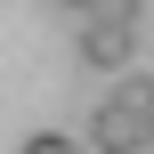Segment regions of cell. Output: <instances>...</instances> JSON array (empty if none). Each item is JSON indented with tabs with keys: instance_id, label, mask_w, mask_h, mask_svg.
Returning a JSON list of instances; mask_svg holds the SVG:
<instances>
[{
	"instance_id": "6da1fadb",
	"label": "cell",
	"mask_w": 154,
	"mask_h": 154,
	"mask_svg": "<svg viewBox=\"0 0 154 154\" xmlns=\"http://www.w3.org/2000/svg\"><path fill=\"white\" fill-rule=\"evenodd\" d=\"M146 89L154 81H122L97 114H89V154H154V130H146Z\"/></svg>"
},
{
	"instance_id": "7a4b0ae2",
	"label": "cell",
	"mask_w": 154,
	"mask_h": 154,
	"mask_svg": "<svg viewBox=\"0 0 154 154\" xmlns=\"http://www.w3.org/2000/svg\"><path fill=\"white\" fill-rule=\"evenodd\" d=\"M130 57H138V24L130 16H89L81 24V65L89 73H130Z\"/></svg>"
},
{
	"instance_id": "3957f363",
	"label": "cell",
	"mask_w": 154,
	"mask_h": 154,
	"mask_svg": "<svg viewBox=\"0 0 154 154\" xmlns=\"http://www.w3.org/2000/svg\"><path fill=\"white\" fill-rule=\"evenodd\" d=\"M16 154H89V146H73L65 130H32V138H24V146H16Z\"/></svg>"
},
{
	"instance_id": "277c9868",
	"label": "cell",
	"mask_w": 154,
	"mask_h": 154,
	"mask_svg": "<svg viewBox=\"0 0 154 154\" xmlns=\"http://www.w3.org/2000/svg\"><path fill=\"white\" fill-rule=\"evenodd\" d=\"M106 16H130V24H138V16H146V0H106Z\"/></svg>"
},
{
	"instance_id": "5b68a950",
	"label": "cell",
	"mask_w": 154,
	"mask_h": 154,
	"mask_svg": "<svg viewBox=\"0 0 154 154\" xmlns=\"http://www.w3.org/2000/svg\"><path fill=\"white\" fill-rule=\"evenodd\" d=\"M65 16H106V0H57Z\"/></svg>"
},
{
	"instance_id": "8992f818",
	"label": "cell",
	"mask_w": 154,
	"mask_h": 154,
	"mask_svg": "<svg viewBox=\"0 0 154 154\" xmlns=\"http://www.w3.org/2000/svg\"><path fill=\"white\" fill-rule=\"evenodd\" d=\"M146 130H154V89H146Z\"/></svg>"
}]
</instances>
